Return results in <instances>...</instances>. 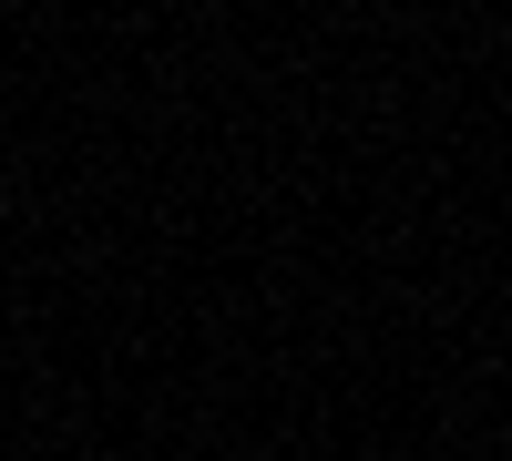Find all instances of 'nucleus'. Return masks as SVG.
I'll use <instances>...</instances> for the list:
<instances>
[]
</instances>
